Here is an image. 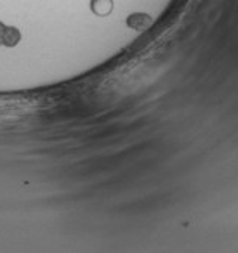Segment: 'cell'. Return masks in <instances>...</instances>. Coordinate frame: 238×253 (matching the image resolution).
<instances>
[{
	"instance_id": "1",
	"label": "cell",
	"mask_w": 238,
	"mask_h": 253,
	"mask_svg": "<svg viewBox=\"0 0 238 253\" xmlns=\"http://www.w3.org/2000/svg\"><path fill=\"white\" fill-rule=\"evenodd\" d=\"M20 30L0 23V45L14 47L20 41Z\"/></svg>"
},
{
	"instance_id": "2",
	"label": "cell",
	"mask_w": 238,
	"mask_h": 253,
	"mask_svg": "<svg viewBox=\"0 0 238 253\" xmlns=\"http://www.w3.org/2000/svg\"><path fill=\"white\" fill-rule=\"evenodd\" d=\"M153 23V18L146 14H142V12H137V14H131L128 18H127V24L131 27V29H136V30H145L151 26Z\"/></svg>"
},
{
	"instance_id": "3",
	"label": "cell",
	"mask_w": 238,
	"mask_h": 253,
	"mask_svg": "<svg viewBox=\"0 0 238 253\" xmlns=\"http://www.w3.org/2000/svg\"><path fill=\"white\" fill-rule=\"evenodd\" d=\"M91 9L94 11L95 15L106 17L113 9V0H92V2H91Z\"/></svg>"
}]
</instances>
